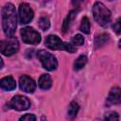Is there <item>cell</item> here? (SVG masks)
<instances>
[{"mask_svg": "<svg viewBox=\"0 0 121 121\" xmlns=\"http://www.w3.org/2000/svg\"><path fill=\"white\" fill-rule=\"evenodd\" d=\"M118 120H119L118 114L115 112H111L105 115L103 121H118Z\"/></svg>", "mask_w": 121, "mask_h": 121, "instance_id": "cell-20", "label": "cell"}, {"mask_svg": "<svg viewBox=\"0 0 121 121\" xmlns=\"http://www.w3.org/2000/svg\"><path fill=\"white\" fill-rule=\"evenodd\" d=\"M45 45L52 50H65L69 53H74L76 51V47L69 43L62 42L56 35H48L44 41Z\"/></svg>", "mask_w": 121, "mask_h": 121, "instance_id": "cell-3", "label": "cell"}, {"mask_svg": "<svg viewBox=\"0 0 121 121\" xmlns=\"http://www.w3.org/2000/svg\"><path fill=\"white\" fill-rule=\"evenodd\" d=\"M0 86H1L2 90L12 91L16 88V82H15V79L11 76H8V77H5L1 79Z\"/></svg>", "mask_w": 121, "mask_h": 121, "instance_id": "cell-11", "label": "cell"}, {"mask_svg": "<svg viewBox=\"0 0 121 121\" xmlns=\"http://www.w3.org/2000/svg\"><path fill=\"white\" fill-rule=\"evenodd\" d=\"M76 15H77V11L76 10H71L68 13V15L66 16V18L64 19L63 24H62V32H66L69 29L70 26L72 25L73 20L76 18Z\"/></svg>", "mask_w": 121, "mask_h": 121, "instance_id": "cell-13", "label": "cell"}, {"mask_svg": "<svg viewBox=\"0 0 121 121\" xmlns=\"http://www.w3.org/2000/svg\"><path fill=\"white\" fill-rule=\"evenodd\" d=\"M107 101L110 104H121V88L113 87L109 93Z\"/></svg>", "mask_w": 121, "mask_h": 121, "instance_id": "cell-10", "label": "cell"}, {"mask_svg": "<svg viewBox=\"0 0 121 121\" xmlns=\"http://www.w3.org/2000/svg\"><path fill=\"white\" fill-rule=\"evenodd\" d=\"M39 26L42 30H44V31L47 30L50 26V21H49L48 17H45V16L41 17L39 20Z\"/></svg>", "mask_w": 121, "mask_h": 121, "instance_id": "cell-18", "label": "cell"}, {"mask_svg": "<svg viewBox=\"0 0 121 121\" xmlns=\"http://www.w3.org/2000/svg\"><path fill=\"white\" fill-rule=\"evenodd\" d=\"M21 36L25 43L29 44H38L41 42V35L33 27L26 26L21 29Z\"/></svg>", "mask_w": 121, "mask_h": 121, "instance_id": "cell-6", "label": "cell"}, {"mask_svg": "<svg viewBox=\"0 0 121 121\" xmlns=\"http://www.w3.org/2000/svg\"><path fill=\"white\" fill-rule=\"evenodd\" d=\"M86 62H87V57L85 55L79 56L74 63V69L75 70H80L81 68H83V66L86 64Z\"/></svg>", "mask_w": 121, "mask_h": 121, "instance_id": "cell-16", "label": "cell"}, {"mask_svg": "<svg viewBox=\"0 0 121 121\" xmlns=\"http://www.w3.org/2000/svg\"><path fill=\"white\" fill-rule=\"evenodd\" d=\"M119 47H120V48H121V40H120V41H119Z\"/></svg>", "mask_w": 121, "mask_h": 121, "instance_id": "cell-23", "label": "cell"}, {"mask_svg": "<svg viewBox=\"0 0 121 121\" xmlns=\"http://www.w3.org/2000/svg\"><path fill=\"white\" fill-rule=\"evenodd\" d=\"M19 121H36V117L34 114H31V113H27V114H25L23 115Z\"/></svg>", "mask_w": 121, "mask_h": 121, "instance_id": "cell-22", "label": "cell"}, {"mask_svg": "<svg viewBox=\"0 0 121 121\" xmlns=\"http://www.w3.org/2000/svg\"><path fill=\"white\" fill-rule=\"evenodd\" d=\"M111 11L101 3L95 2L93 7V16L94 19L101 26H106L111 21Z\"/></svg>", "mask_w": 121, "mask_h": 121, "instance_id": "cell-2", "label": "cell"}, {"mask_svg": "<svg viewBox=\"0 0 121 121\" xmlns=\"http://www.w3.org/2000/svg\"><path fill=\"white\" fill-rule=\"evenodd\" d=\"M84 43V38L80 34H77L72 38V44L73 45H82Z\"/></svg>", "mask_w": 121, "mask_h": 121, "instance_id": "cell-19", "label": "cell"}, {"mask_svg": "<svg viewBox=\"0 0 121 121\" xmlns=\"http://www.w3.org/2000/svg\"><path fill=\"white\" fill-rule=\"evenodd\" d=\"M17 26L16 10L12 4L8 3L2 8V27L8 38L13 37Z\"/></svg>", "mask_w": 121, "mask_h": 121, "instance_id": "cell-1", "label": "cell"}, {"mask_svg": "<svg viewBox=\"0 0 121 121\" xmlns=\"http://www.w3.org/2000/svg\"><path fill=\"white\" fill-rule=\"evenodd\" d=\"M110 40V36L106 33H103V34H100L98 35L95 40V47H100V46H103L105 45Z\"/></svg>", "mask_w": 121, "mask_h": 121, "instance_id": "cell-15", "label": "cell"}, {"mask_svg": "<svg viewBox=\"0 0 121 121\" xmlns=\"http://www.w3.org/2000/svg\"><path fill=\"white\" fill-rule=\"evenodd\" d=\"M38 84L40 86L41 89L43 90H48L51 86H52V79L51 77L47 74H43L38 81Z\"/></svg>", "mask_w": 121, "mask_h": 121, "instance_id": "cell-12", "label": "cell"}, {"mask_svg": "<svg viewBox=\"0 0 121 121\" xmlns=\"http://www.w3.org/2000/svg\"><path fill=\"white\" fill-rule=\"evenodd\" d=\"M34 16V12L30 6L26 3H22L19 7V21L20 24L26 25L28 24Z\"/></svg>", "mask_w": 121, "mask_h": 121, "instance_id": "cell-7", "label": "cell"}, {"mask_svg": "<svg viewBox=\"0 0 121 121\" xmlns=\"http://www.w3.org/2000/svg\"><path fill=\"white\" fill-rule=\"evenodd\" d=\"M9 106L16 111H25L30 107V101L26 96L15 95L9 101Z\"/></svg>", "mask_w": 121, "mask_h": 121, "instance_id": "cell-8", "label": "cell"}, {"mask_svg": "<svg viewBox=\"0 0 121 121\" xmlns=\"http://www.w3.org/2000/svg\"><path fill=\"white\" fill-rule=\"evenodd\" d=\"M37 56L43 65V67L48 71H53L58 67L57 59L49 52L45 50H40L37 53Z\"/></svg>", "mask_w": 121, "mask_h": 121, "instance_id": "cell-4", "label": "cell"}, {"mask_svg": "<svg viewBox=\"0 0 121 121\" xmlns=\"http://www.w3.org/2000/svg\"><path fill=\"white\" fill-rule=\"evenodd\" d=\"M112 28L116 34H121V18H118L112 26Z\"/></svg>", "mask_w": 121, "mask_h": 121, "instance_id": "cell-21", "label": "cell"}, {"mask_svg": "<svg viewBox=\"0 0 121 121\" xmlns=\"http://www.w3.org/2000/svg\"><path fill=\"white\" fill-rule=\"evenodd\" d=\"M78 104L76 102V101H72L70 104H69V107H68V112H67V115H68V118L69 119H73L74 117H76L78 112Z\"/></svg>", "mask_w": 121, "mask_h": 121, "instance_id": "cell-14", "label": "cell"}, {"mask_svg": "<svg viewBox=\"0 0 121 121\" xmlns=\"http://www.w3.org/2000/svg\"><path fill=\"white\" fill-rule=\"evenodd\" d=\"M80 31L85 33V34H89L90 33V21L87 17H83L81 20V24H80V27H79Z\"/></svg>", "mask_w": 121, "mask_h": 121, "instance_id": "cell-17", "label": "cell"}, {"mask_svg": "<svg viewBox=\"0 0 121 121\" xmlns=\"http://www.w3.org/2000/svg\"><path fill=\"white\" fill-rule=\"evenodd\" d=\"M1 53L5 56H11L16 53L19 49L18 40L14 37L7 38L6 40L1 41Z\"/></svg>", "mask_w": 121, "mask_h": 121, "instance_id": "cell-5", "label": "cell"}, {"mask_svg": "<svg viewBox=\"0 0 121 121\" xmlns=\"http://www.w3.org/2000/svg\"><path fill=\"white\" fill-rule=\"evenodd\" d=\"M19 86L20 89L26 93H33L36 89L35 81L28 76H22L19 79Z\"/></svg>", "mask_w": 121, "mask_h": 121, "instance_id": "cell-9", "label": "cell"}]
</instances>
